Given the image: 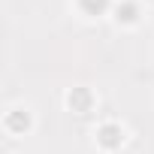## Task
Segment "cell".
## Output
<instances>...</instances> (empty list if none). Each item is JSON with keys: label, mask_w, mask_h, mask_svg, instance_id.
<instances>
[{"label": "cell", "mask_w": 154, "mask_h": 154, "mask_svg": "<svg viewBox=\"0 0 154 154\" xmlns=\"http://www.w3.org/2000/svg\"><path fill=\"white\" fill-rule=\"evenodd\" d=\"M75 6H79V12H85V15L97 18V15L109 12L115 3H112V0H75Z\"/></svg>", "instance_id": "5b68a950"}, {"label": "cell", "mask_w": 154, "mask_h": 154, "mask_svg": "<svg viewBox=\"0 0 154 154\" xmlns=\"http://www.w3.org/2000/svg\"><path fill=\"white\" fill-rule=\"evenodd\" d=\"M3 127H6V133H12V136H24V133L33 127V118H30L27 109H12V112H6Z\"/></svg>", "instance_id": "7a4b0ae2"}, {"label": "cell", "mask_w": 154, "mask_h": 154, "mask_svg": "<svg viewBox=\"0 0 154 154\" xmlns=\"http://www.w3.org/2000/svg\"><path fill=\"white\" fill-rule=\"evenodd\" d=\"M91 106H94V94H91V88H72V91L66 94V109H69V112L85 115V112H91Z\"/></svg>", "instance_id": "277c9868"}, {"label": "cell", "mask_w": 154, "mask_h": 154, "mask_svg": "<svg viewBox=\"0 0 154 154\" xmlns=\"http://www.w3.org/2000/svg\"><path fill=\"white\" fill-rule=\"evenodd\" d=\"M94 136H97V145H100L103 151H118V148L124 145V139H127V136H124V127H121V124H115V121L100 124Z\"/></svg>", "instance_id": "6da1fadb"}, {"label": "cell", "mask_w": 154, "mask_h": 154, "mask_svg": "<svg viewBox=\"0 0 154 154\" xmlns=\"http://www.w3.org/2000/svg\"><path fill=\"white\" fill-rule=\"evenodd\" d=\"M112 15H115V21H118V24L130 27V24H136V21L142 18V6L136 3V0H121V3H115V6H112Z\"/></svg>", "instance_id": "3957f363"}]
</instances>
